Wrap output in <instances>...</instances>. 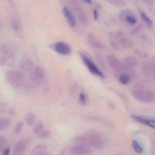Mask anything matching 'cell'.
Returning <instances> with one entry per match:
<instances>
[{"mask_svg":"<svg viewBox=\"0 0 155 155\" xmlns=\"http://www.w3.org/2000/svg\"><path fill=\"white\" fill-rule=\"evenodd\" d=\"M75 140L80 144L94 148H99L102 147L103 144L100 135L95 130L87 131L83 135L76 137Z\"/></svg>","mask_w":155,"mask_h":155,"instance_id":"obj_1","label":"cell"},{"mask_svg":"<svg viewBox=\"0 0 155 155\" xmlns=\"http://www.w3.org/2000/svg\"><path fill=\"white\" fill-rule=\"evenodd\" d=\"M132 96L136 100L145 103H151L155 100V94L150 91L140 87H135L132 91Z\"/></svg>","mask_w":155,"mask_h":155,"instance_id":"obj_2","label":"cell"},{"mask_svg":"<svg viewBox=\"0 0 155 155\" xmlns=\"http://www.w3.org/2000/svg\"><path fill=\"white\" fill-rule=\"evenodd\" d=\"M5 76L9 84L14 87H20L24 82V76L20 71L17 70L8 71L6 72Z\"/></svg>","mask_w":155,"mask_h":155,"instance_id":"obj_3","label":"cell"},{"mask_svg":"<svg viewBox=\"0 0 155 155\" xmlns=\"http://www.w3.org/2000/svg\"><path fill=\"white\" fill-rule=\"evenodd\" d=\"M80 56L83 63L91 73L101 78H104V75L102 71L96 66L91 59L90 57L87 55V53L83 52H80Z\"/></svg>","mask_w":155,"mask_h":155,"instance_id":"obj_4","label":"cell"},{"mask_svg":"<svg viewBox=\"0 0 155 155\" xmlns=\"http://www.w3.org/2000/svg\"><path fill=\"white\" fill-rule=\"evenodd\" d=\"M1 64L4 65L8 61H13L16 58L15 48L8 44H3L1 48Z\"/></svg>","mask_w":155,"mask_h":155,"instance_id":"obj_5","label":"cell"},{"mask_svg":"<svg viewBox=\"0 0 155 155\" xmlns=\"http://www.w3.org/2000/svg\"><path fill=\"white\" fill-rule=\"evenodd\" d=\"M70 2L79 21L83 25H88L89 23L88 17L81 3L77 0H71Z\"/></svg>","mask_w":155,"mask_h":155,"instance_id":"obj_6","label":"cell"},{"mask_svg":"<svg viewBox=\"0 0 155 155\" xmlns=\"http://www.w3.org/2000/svg\"><path fill=\"white\" fill-rule=\"evenodd\" d=\"M110 44L111 47L115 49H129L133 46L132 41L124 37L117 39V40L112 41Z\"/></svg>","mask_w":155,"mask_h":155,"instance_id":"obj_7","label":"cell"},{"mask_svg":"<svg viewBox=\"0 0 155 155\" xmlns=\"http://www.w3.org/2000/svg\"><path fill=\"white\" fill-rule=\"evenodd\" d=\"M107 60L110 67L115 71L122 72L125 70L126 65L114 55H109L107 58Z\"/></svg>","mask_w":155,"mask_h":155,"instance_id":"obj_8","label":"cell"},{"mask_svg":"<svg viewBox=\"0 0 155 155\" xmlns=\"http://www.w3.org/2000/svg\"><path fill=\"white\" fill-rule=\"evenodd\" d=\"M50 48L55 52L61 55H68L71 51L69 45L63 41H59L51 44Z\"/></svg>","mask_w":155,"mask_h":155,"instance_id":"obj_9","label":"cell"},{"mask_svg":"<svg viewBox=\"0 0 155 155\" xmlns=\"http://www.w3.org/2000/svg\"><path fill=\"white\" fill-rule=\"evenodd\" d=\"M30 139L27 138L18 141L14 146L13 155H23L27 148L28 144L30 143Z\"/></svg>","mask_w":155,"mask_h":155,"instance_id":"obj_10","label":"cell"},{"mask_svg":"<svg viewBox=\"0 0 155 155\" xmlns=\"http://www.w3.org/2000/svg\"><path fill=\"white\" fill-rule=\"evenodd\" d=\"M90 147L82 144H80L72 147L70 150V152L74 155H87L91 152Z\"/></svg>","mask_w":155,"mask_h":155,"instance_id":"obj_11","label":"cell"},{"mask_svg":"<svg viewBox=\"0 0 155 155\" xmlns=\"http://www.w3.org/2000/svg\"><path fill=\"white\" fill-rule=\"evenodd\" d=\"M63 15L68 25L71 28L75 27L76 24V19L72 11L68 7H64L62 10Z\"/></svg>","mask_w":155,"mask_h":155,"instance_id":"obj_12","label":"cell"},{"mask_svg":"<svg viewBox=\"0 0 155 155\" xmlns=\"http://www.w3.org/2000/svg\"><path fill=\"white\" fill-rule=\"evenodd\" d=\"M133 119L139 123L149 126L155 130V118L145 117L142 116L132 115Z\"/></svg>","mask_w":155,"mask_h":155,"instance_id":"obj_13","label":"cell"},{"mask_svg":"<svg viewBox=\"0 0 155 155\" xmlns=\"http://www.w3.org/2000/svg\"><path fill=\"white\" fill-rule=\"evenodd\" d=\"M31 77V80L34 82L38 83L43 81L45 78V73L43 69L39 66L36 67Z\"/></svg>","mask_w":155,"mask_h":155,"instance_id":"obj_14","label":"cell"},{"mask_svg":"<svg viewBox=\"0 0 155 155\" xmlns=\"http://www.w3.org/2000/svg\"><path fill=\"white\" fill-rule=\"evenodd\" d=\"M87 39L89 44L92 48L99 49H103L105 48V46L103 45V43L99 41L92 33H89Z\"/></svg>","mask_w":155,"mask_h":155,"instance_id":"obj_15","label":"cell"},{"mask_svg":"<svg viewBox=\"0 0 155 155\" xmlns=\"http://www.w3.org/2000/svg\"><path fill=\"white\" fill-rule=\"evenodd\" d=\"M124 64L127 67L134 68L137 66L138 61L137 59L133 56H128L124 58Z\"/></svg>","mask_w":155,"mask_h":155,"instance_id":"obj_16","label":"cell"},{"mask_svg":"<svg viewBox=\"0 0 155 155\" xmlns=\"http://www.w3.org/2000/svg\"><path fill=\"white\" fill-rule=\"evenodd\" d=\"M12 26L14 31L20 34L21 30V25L19 18L17 16H14L12 19Z\"/></svg>","mask_w":155,"mask_h":155,"instance_id":"obj_17","label":"cell"},{"mask_svg":"<svg viewBox=\"0 0 155 155\" xmlns=\"http://www.w3.org/2000/svg\"><path fill=\"white\" fill-rule=\"evenodd\" d=\"M21 68L25 71H29L32 69L33 67V63L30 59L25 58L21 61Z\"/></svg>","mask_w":155,"mask_h":155,"instance_id":"obj_18","label":"cell"},{"mask_svg":"<svg viewBox=\"0 0 155 155\" xmlns=\"http://www.w3.org/2000/svg\"><path fill=\"white\" fill-rule=\"evenodd\" d=\"M11 124L10 120L7 118H3L0 120V131L6 130Z\"/></svg>","mask_w":155,"mask_h":155,"instance_id":"obj_19","label":"cell"},{"mask_svg":"<svg viewBox=\"0 0 155 155\" xmlns=\"http://www.w3.org/2000/svg\"><path fill=\"white\" fill-rule=\"evenodd\" d=\"M36 115L33 112H31L28 113L25 118L26 123L28 126H31L34 124L36 121Z\"/></svg>","mask_w":155,"mask_h":155,"instance_id":"obj_20","label":"cell"},{"mask_svg":"<svg viewBox=\"0 0 155 155\" xmlns=\"http://www.w3.org/2000/svg\"><path fill=\"white\" fill-rule=\"evenodd\" d=\"M47 149H48V147L46 145L43 144H39L35 146L34 148L32 149V153L33 155H35L37 153L46 151Z\"/></svg>","mask_w":155,"mask_h":155,"instance_id":"obj_21","label":"cell"},{"mask_svg":"<svg viewBox=\"0 0 155 155\" xmlns=\"http://www.w3.org/2000/svg\"><path fill=\"white\" fill-rule=\"evenodd\" d=\"M133 14V12L129 9H125L120 12L119 15V18L122 21H126V18L130 14Z\"/></svg>","mask_w":155,"mask_h":155,"instance_id":"obj_22","label":"cell"},{"mask_svg":"<svg viewBox=\"0 0 155 155\" xmlns=\"http://www.w3.org/2000/svg\"><path fill=\"white\" fill-rule=\"evenodd\" d=\"M140 17L143 22L149 27H151L153 25L152 21L151 20L149 17L144 12H141L140 13Z\"/></svg>","mask_w":155,"mask_h":155,"instance_id":"obj_23","label":"cell"},{"mask_svg":"<svg viewBox=\"0 0 155 155\" xmlns=\"http://www.w3.org/2000/svg\"><path fill=\"white\" fill-rule=\"evenodd\" d=\"M132 147L133 149L135 150V152H137L138 154H141L143 153V149L140 144L136 140H133L132 141Z\"/></svg>","mask_w":155,"mask_h":155,"instance_id":"obj_24","label":"cell"},{"mask_svg":"<svg viewBox=\"0 0 155 155\" xmlns=\"http://www.w3.org/2000/svg\"><path fill=\"white\" fill-rule=\"evenodd\" d=\"M119 80L121 84L126 85L130 82V78L128 75L126 74H121L119 77Z\"/></svg>","mask_w":155,"mask_h":155,"instance_id":"obj_25","label":"cell"},{"mask_svg":"<svg viewBox=\"0 0 155 155\" xmlns=\"http://www.w3.org/2000/svg\"><path fill=\"white\" fill-rule=\"evenodd\" d=\"M79 101L80 104L82 106H86L87 103V97L84 92H81L79 96Z\"/></svg>","mask_w":155,"mask_h":155,"instance_id":"obj_26","label":"cell"},{"mask_svg":"<svg viewBox=\"0 0 155 155\" xmlns=\"http://www.w3.org/2000/svg\"><path fill=\"white\" fill-rule=\"evenodd\" d=\"M108 2L117 8L124 7L126 4V2L123 0H112L108 1Z\"/></svg>","mask_w":155,"mask_h":155,"instance_id":"obj_27","label":"cell"},{"mask_svg":"<svg viewBox=\"0 0 155 155\" xmlns=\"http://www.w3.org/2000/svg\"><path fill=\"white\" fill-rule=\"evenodd\" d=\"M51 132L48 130H44L39 133L38 137L41 139H46L50 137Z\"/></svg>","mask_w":155,"mask_h":155,"instance_id":"obj_28","label":"cell"},{"mask_svg":"<svg viewBox=\"0 0 155 155\" xmlns=\"http://www.w3.org/2000/svg\"><path fill=\"white\" fill-rule=\"evenodd\" d=\"M137 18L133 14V13L128 16L126 19V21L131 25H135L137 23Z\"/></svg>","mask_w":155,"mask_h":155,"instance_id":"obj_29","label":"cell"},{"mask_svg":"<svg viewBox=\"0 0 155 155\" xmlns=\"http://www.w3.org/2000/svg\"><path fill=\"white\" fill-rule=\"evenodd\" d=\"M23 125H24V123H23V121H18V122L16 124L15 128H14V133L17 134L20 133L21 131L22 128H23Z\"/></svg>","mask_w":155,"mask_h":155,"instance_id":"obj_30","label":"cell"},{"mask_svg":"<svg viewBox=\"0 0 155 155\" xmlns=\"http://www.w3.org/2000/svg\"><path fill=\"white\" fill-rule=\"evenodd\" d=\"M43 127H44V125L43 123L41 121H39L34 127L33 132L35 134L40 133L43 129Z\"/></svg>","mask_w":155,"mask_h":155,"instance_id":"obj_31","label":"cell"},{"mask_svg":"<svg viewBox=\"0 0 155 155\" xmlns=\"http://www.w3.org/2000/svg\"><path fill=\"white\" fill-rule=\"evenodd\" d=\"M143 26L142 24H140L138 25L137 26H136L134 28L131 30V31H130V34L131 35H135L137 33H138L139 32L142 30L143 29Z\"/></svg>","mask_w":155,"mask_h":155,"instance_id":"obj_32","label":"cell"},{"mask_svg":"<svg viewBox=\"0 0 155 155\" xmlns=\"http://www.w3.org/2000/svg\"><path fill=\"white\" fill-rule=\"evenodd\" d=\"M7 143V140L6 138L4 136H1L0 137V150H2L6 147Z\"/></svg>","mask_w":155,"mask_h":155,"instance_id":"obj_33","label":"cell"},{"mask_svg":"<svg viewBox=\"0 0 155 155\" xmlns=\"http://www.w3.org/2000/svg\"><path fill=\"white\" fill-rule=\"evenodd\" d=\"M10 147H5L2 150V155H10Z\"/></svg>","mask_w":155,"mask_h":155,"instance_id":"obj_34","label":"cell"},{"mask_svg":"<svg viewBox=\"0 0 155 155\" xmlns=\"http://www.w3.org/2000/svg\"><path fill=\"white\" fill-rule=\"evenodd\" d=\"M149 65L152 69L155 70V57L152 58V60L150 61V63Z\"/></svg>","mask_w":155,"mask_h":155,"instance_id":"obj_35","label":"cell"},{"mask_svg":"<svg viewBox=\"0 0 155 155\" xmlns=\"http://www.w3.org/2000/svg\"><path fill=\"white\" fill-rule=\"evenodd\" d=\"M93 16H94V19L96 20L98 18V13L96 9H94L93 11Z\"/></svg>","mask_w":155,"mask_h":155,"instance_id":"obj_36","label":"cell"},{"mask_svg":"<svg viewBox=\"0 0 155 155\" xmlns=\"http://www.w3.org/2000/svg\"><path fill=\"white\" fill-rule=\"evenodd\" d=\"M33 155H51L50 153L47 151H44V152H40V153H37Z\"/></svg>","mask_w":155,"mask_h":155,"instance_id":"obj_37","label":"cell"},{"mask_svg":"<svg viewBox=\"0 0 155 155\" xmlns=\"http://www.w3.org/2000/svg\"><path fill=\"white\" fill-rule=\"evenodd\" d=\"M9 113L11 115H15V110L14 108L11 109L10 110Z\"/></svg>","mask_w":155,"mask_h":155,"instance_id":"obj_38","label":"cell"},{"mask_svg":"<svg viewBox=\"0 0 155 155\" xmlns=\"http://www.w3.org/2000/svg\"><path fill=\"white\" fill-rule=\"evenodd\" d=\"M147 3H148V4L150 5H153V3H154V1H151V0H147V1H146Z\"/></svg>","mask_w":155,"mask_h":155,"instance_id":"obj_39","label":"cell"},{"mask_svg":"<svg viewBox=\"0 0 155 155\" xmlns=\"http://www.w3.org/2000/svg\"><path fill=\"white\" fill-rule=\"evenodd\" d=\"M60 155H64V150H62V151H61Z\"/></svg>","mask_w":155,"mask_h":155,"instance_id":"obj_40","label":"cell"},{"mask_svg":"<svg viewBox=\"0 0 155 155\" xmlns=\"http://www.w3.org/2000/svg\"><path fill=\"white\" fill-rule=\"evenodd\" d=\"M122 155V154H116V155Z\"/></svg>","mask_w":155,"mask_h":155,"instance_id":"obj_41","label":"cell"},{"mask_svg":"<svg viewBox=\"0 0 155 155\" xmlns=\"http://www.w3.org/2000/svg\"></svg>","mask_w":155,"mask_h":155,"instance_id":"obj_42","label":"cell"}]
</instances>
